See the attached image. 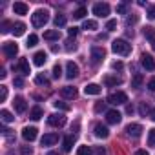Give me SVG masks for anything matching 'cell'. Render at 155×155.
Returning <instances> with one entry per match:
<instances>
[{"label":"cell","instance_id":"6da1fadb","mask_svg":"<svg viewBox=\"0 0 155 155\" xmlns=\"http://www.w3.org/2000/svg\"><path fill=\"white\" fill-rule=\"evenodd\" d=\"M111 51H113L115 55L128 57V55L131 53V44L126 42L124 38H117V40H113V44H111Z\"/></svg>","mask_w":155,"mask_h":155},{"label":"cell","instance_id":"7a4b0ae2","mask_svg":"<svg viewBox=\"0 0 155 155\" xmlns=\"http://www.w3.org/2000/svg\"><path fill=\"white\" fill-rule=\"evenodd\" d=\"M49 20V13L48 9H37L33 15H31V24L35 28H44V24Z\"/></svg>","mask_w":155,"mask_h":155},{"label":"cell","instance_id":"3957f363","mask_svg":"<svg viewBox=\"0 0 155 155\" xmlns=\"http://www.w3.org/2000/svg\"><path fill=\"white\" fill-rule=\"evenodd\" d=\"M128 102V95L124 91H115L108 97V104H113V106H120V104H126Z\"/></svg>","mask_w":155,"mask_h":155},{"label":"cell","instance_id":"277c9868","mask_svg":"<svg viewBox=\"0 0 155 155\" xmlns=\"http://www.w3.org/2000/svg\"><path fill=\"white\" fill-rule=\"evenodd\" d=\"M48 124L49 126H55V128H60L66 124V115L64 113H53L48 117Z\"/></svg>","mask_w":155,"mask_h":155},{"label":"cell","instance_id":"5b68a950","mask_svg":"<svg viewBox=\"0 0 155 155\" xmlns=\"http://www.w3.org/2000/svg\"><path fill=\"white\" fill-rule=\"evenodd\" d=\"M93 15H97V17H101V18L108 17V15H110V4H106V2L95 4V6H93Z\"/></svg>","mask_w":155,"mask_h":155},{"label":"cell","instance_id":"8992f818","mask_svg":"<svg viewBox=\"0 0 155 155\" xmlns=\"http://www.w3.org/2000/svg\"><path fill=\"white\" fill-rule=\"evenodd\" d=\"M2 51H4V55H6L8 58H15V55L18 53V46H17L15 42H4Z\"/></svg>","mask_w":155,"mask_h":155},{"label":"cell","instance_id":"52a82bcc","mask_svg":"<svg viewBox=\"0 0 155 155\" xmlns=\"http://www.w3.org/2000/svg\"><path fill=\"white\" fill-rule=\"evenodd\" d=\"M104 57H106V51H104V48H99V46L91 48V60H93V64H99V62H102V60H104Z\"/></svg>","mask_w":155,"mask_h":155},{"label":"cell","instance_id":"ba28073f","mask_svg":"<svg viewBox=\"0 0 155 155\" xmlns=\"http://www.w3.org/2000/svg\"><path fill=\"white\" fill-rule=\"evenodd\" d=\"M140 64H142V68L148 69V71L155 69V60H153V57L148 55V53H142V55H140Z\"/></svg>","mask_w":155,"mask_h":155},{"label":"cell","instance_id":"9c48e42d","mask_svg":"<svg viewBox=\"0 0 155 155\" xmlns=\"http://www.w3.org/2000/svg\"><path fill=\"white\" fill-rule=\"evenodd\" d=\"M106 120H108V124H119L122 120V115L117 110H110V111H106Z\"/></svg>","mask_w":155,"mask_h":155},{"label":"cell","instance_id":"30bf717a","mask_svg":"<svg viewBox=\"0 0 155 155\" xmlns=\"http://www.w3.org/2000/svg\"><path fill=\"white\" fill-rule=\"evenodd\" d=\"M126 133H128L130 137H140V133H142V126L137 124V122H131V124L126 126Z\"/></svg>","mask_w":155,"mask_h":155},{"label":"cell","instance_id":"8fae6325","mask_svg":"<svg viewBox=\"0 0 155 155\" xmlns=\"http://www.w3.org/2000/svg\"><path fill=\"white\" fill-rule=\"evenodd\" d=\"M42 146H53L55 142H58V133H46L42 139H40Z\"/></svg>","mask_w":155,"mask_h":155},{"label":"cell","instance_id":"7c38bea8","mask_svg":"<svg viewBox=\"0 0 155 155\" xmlns=\"http://www.w3.org/2000/svg\"><path fill=\"white\" fill-rule=\"evenodd\" d=\"M77 75H79V66L75 62H68L66 64V77L68 79H75Z\"/></svg>","mask_w":155,"mask_h":155},{"label":"cell","instance_id":"4fadbf2b","mask_svg":"<svg viewBox=\"0 0 155 155\" xmlns=\"http://www.w3.org/2000/svg\"><path fill=\"white\" fill-rule=\"evenodd\" d=\"M60 95H62L64 99H77L79 91H77V88H73V86H66V88L60 90Z\"/></svg>","mask_w":155,"mask_h":155},{"label":"cell","instance_id":"5bb4252c","mask_svg":"<svg viewBox=\"0 0 155 155\" xmlns=\"http://www.w3.org/2000/svg\"><path fill=\"white\" fill-rule=\"evenodd\" d=\"M22 137L26 139V140H35L37 139V128H33V126H26L24 130H22Z\"/></svg>","mask_w":155,"mask_h":155},{"label":"cell","instance_id":"9a60e30c","mask_svg":"<svg viewBox=\"0 0 155 155\" xmlns=\"http://www.w3.org/2000/svg\"><path fill=\"white\" fill-rule=\"evenodd\" d=\"M13 69H15V71H20L22 75H29V73H31V71H29V62H28L26 58H20V62H18Z\"/></svg>","mask_w":155,"mask_h":155},{"label":"cell","instance_id":"2e32d148","mask_svg":"<svg viewBox=\"0 0 155 155\" xmlns=\"http://www.w3.org/2000/svg\"><path fill=\"white\" fill-rule=\"evenodd\" d=\"M13 106H15V111H17V113H24V111H26V108H28V104H26L24 97H15Z\"/></svg>","mask_w":155,"mask_h":155},{"label":"cell","instance_id":"e0dca14e","mask_svg":"<svg viewBox=\"0 0 155 155\" xmlns=\"http://www.w3.org/2000/svg\"><path fill=\"white\" fill-rule=\"evenodd\" d=\"M46 60H48V55H46L44 51H37V53L33 55V64H35V66H38V68H40V66H44V64H46Z\"/></svg>","mask_w":155,"mask_h":155},{"label":"cell","instance_id":"ac0fdd59","mask_svg":"<svg viewBox=\"0 0 155 155\" xmlns=\"http://www.w3.org/2000/svg\"><path fill=\"white\" fill-rule=\"evenodd\" d=\"M104 84H106V86H110V88H113V86H119V84H122V79H119V77H111V75H108V77H104Z\"/></svg>","mask_w":155,"mask_h":155},{"label":"cell","instance_id":"d6986e66","mask_svg":"<svg viewBox=\"0 0 155 155\" xmlns=\"http://www.w3.org/2000/svg\"><path fill=\"white\" fill-rule=\"evenodd\" d=\"M13 11H15V15H26V13H28V4H24V2H15V4H13Z\"/></svg>","mask_w":155,"mask_h":155},{"label":"cell","instance_id":"ffe728a7","mask_svg":"<svg viewBox=\"0 0 155 155\" xmlns=\"http://www.w3.org/2000/svg\"><path fill=\"white\" fill-rule=\"evenodd\" d=\"M102 91V88L99 86V84H88L86 88H84V93L86 95H99Z\"/></svg>","mask_w":155,"mask_h":155},{"label":"cell","instance_id":"44dd1931","mask_svg":"<svg viewBox=\"0 0 155 155\" xmlns=\"http://www.w3.org/2000/svg\"><path fill=\"white\" fill-rule=\"evenodd\" d=\"M95 135H97L99 139H108L110 131H108V128H106V126H102V124H97V126H95Z\"/></svg>","mask_w":155,"mask_h":155},{"label":"cell","instance_id":"7402d4cb","mask_svg":"<svg viewBox=\"0 0 155 155\" xmlns=\"http://www.w3.org/2000/svg\"><path fill=\"white\" fill-rule=\"evenodd\" d=\"M24 31H26V24L24 22H15L13 24V35L15 37H22Z\"/></svg>","mask_w":155,"mask_h":155},{"label":"cell","instance_id":"603a6c76","mask_svg":"<svg viewBox=\"0 0 155 155\" xmlns=\"http://www.w3.org/2000/svg\"><path fill=\"white\" fill-rule=\"evenodd\" d=\"M40 117H42V108H40V106L31 108V111H29V119H31V120H38Z\"/></svg>","mask_w":155,"mask_h":155},{"label":"cell","instance_id":"cb8c5ba5","mask_svg":"<svg viewBox=\"0 0 155 155\" xmlns=\"http://www.w3.org/2000/svg\"><path fill=\"white\" fill-rule=\"evenodd\" d=\"M44 38L46 40H58L60 38V33H58V29H51V31H46L44 33Z\"/></svg>","mask_w":155,"mask_h":155},{"label":"cell","instance_id":"d4e9b609","mask_svg":"<svg viewBox=\"0 0 155 155\" xmlns=\"http://www.w3.org/2000/svg\"><path fill=\"white\" fill-rule=\"evenodd\" d=\"M142 33H144V37H146L150 42H153V40H155V28H151V26H146Z\"/></svg>","mask_w":155,"mask_h":155},{"label":"cell","instance_id":"484cf974","mask_svg":"<svg viewBox=\"0 0 155 155\" xmlns=\"http://www.w3.org/2000/svg\"><path fill=\"white\" fill-rule=\"evenodd\" d=\"M73 142H75V137L73 135H68L66 139H64V151H71V148H73Z\"/></svg>","mask_w":155,"mask_h":155},{"label":"cell","instance_id":"4316f807","mask_svg":"<svg viewBox=\"0 0 155 155\" xmlns=\"http://www.w3.org/2000/svg\"><path fill=\"white\" fill-rule=\"evenodd\" d=\"M0 119H2V122H13V120H15V117H13L8 110H2V111H0Z\"/></svg>","mask_w":155,"mask_h":155},{"label":"cell","instance_id":"83f0119b","mask_svg":"<svg viewBox=\"0 0 155 155\" xmlns=\"http://www.w3.org/2000/svg\"><path fill=\"white\" fill-rule=\"evenodd\" d=\"M82 29H86V31H93V29H97V22H95V20H84Z\"/></svg>","mask_w":155,"mask_h":155},{"label":"cell","instance_id":"f1b7e54d","mask_svg":"<svg viewBox=\"0 0 155 155\" xmlns=\"http://www.w3.org/2000/svg\"><path fill=\"white\" fill-rule=\"evenodd\" d=\"M35 84H38V86H49V81L46 79L44 75H37L35 77Z\"/></svg>","mask_w":155,"mask_h":155},{"label":"cell","instance_id":"f546056e","mask_svg":"<svg viewBox=\"0 0 155 155\" xmlns=\"http://www.w3.org/2000/svg\"><path fill=\"white\" fill-rule=\"evenodd\" d=\"M142 81H144V77H142L140 73H137V75L133 77V81H131V88H139V86L142 84Z\"/></svg>","mask_w":155,"mask_h":155},{"label":"cell","instance_id":"4dcf8cb0","mask_svg":"<svg viewBox=\"0 0 155 155\" xmlns=\"http://www.w3.org/2000/svg\"><path fill=\"white\" fill-rule=\"evenodd\" d=\"M93 150L90 146H79V150H77V155H91Z\"/></svg>","mask_w":155,"mask_h":155},{"label":"cell","instance_id":"1f68e13d","mask_svg":"<svg viewBox=\"0 0 155 155\" xmlns=\"http://www.w3.org/2000/svg\"><path fill=\"white\" fill-rule=\"evenodd\" d=\"M53 106H55L57 110H62V111H68V110H69V104H66L64 101H55Z\"/></svg>","mask_w":155,"mask_h":155},{"label":"cell","instance_id":"d6a6232c","mask_svg":"<svg viewBox=\"0 0 155 155\" xmlns=\"http://www.w3.org/2000/svg\"><path fill=\"white\" fill-rule=\"evenodd\" d=\"M86 15H88V9H86V8H79V9L73 13V17H75V18H79V20H81V18H84Z\"/></svg>","mask_w":155,"mask_h":155},{"label":"cell","instance_id":"836d02e7","mask_svg":"<svg viewBox=\"0 0 155 155\" xmlns=\"http://www.w3.org/2000/svg\"><path fill=\"white\" fill-rule=\"evenodd\" d=\"M139 113H140L142 117H146V115L150 113V106H148L146 102H140V104H139Z\"/></svg>","mask_w":155,"mask_h":155},{"label":"cell","instance_id":"e575fe53","mask_svg":"<svg viewBox=\"0 0 155 155\" xmlns=\"http://www.w3.org/2000/svg\"><path fill=\"white\" fill-rule=\"evenodd\" d=\"M64 24H66V17H64V15H57V17H55V26H57V28H62Z\"/></svg>","mask_w":155,"mask_h":155},{"label":"cell","instance_id":"d590c367","mask_svg":"<svg viewBox=\"0 0 155 155\" xmlns=\"http://www.w3.org/2000/svg\"><path fill=\"white\" fill-rule=\"evenodd\" d=\"M37 42H38V37H37V35H29V38H28V48L37 46Z\"/></svg>","mask_w":155,"mask_h":155},{"label":"cell","instance_id":"8d00e7d4","mask_svg":"<svg viewBox=\"0 0 155 155\" xmlns=\"http://www.w3.org/2000/svg\"><path fill=\"white\" fill-rule=\"evenodd\" d=\"M8 99V88L6 86H0V102H4Z\"/></svg>","mask_w":155,"mask_h":155},{"label":"cell","instance_id":"74e56055","mask_svg":"<svg viewBox=\"0 0 155 155\" xmlns=\"http://www.w3.org/2000/svg\"><path fill=\"white\" fill-rule=\"evenodd\" d=\"M60 75H62V68H60V64H55L53 66V77H55V79H58Z\"/></svg>","mask_w":155,"mask_h":155},{"label":"cell","instance_id":"f35d334b","mask_svg":"<svg viewBox=\"0 0 155 155\" xmlns=\"http://www.w3.org/2000/svg\"><path fill=\"white\" fill-rule=\"evenodd\" d=\"M77 49V44L69 38V40H66V51H75Z\"/></svg>","mask_w":155,"mask_h":155},{"label":"cell","instance_id":"ab89813d","mask_svg":"<svg viewBox=\"0 0 155 155\" xmlns=\"http://www.w3.org/2000/svg\"><path fill=\"white\" fill-rule=\"evenodd\" d=\"M20 155H33V148L31 146H22L20 148Z\"/></svg>","mask_w":155,"mask_h":155},{"label":"cell","instance_id":"60d3db41","mask_svg":"<svg viewBox=\"0 0 155 155\" xmlns=\"http://www.w3.org/2000/svg\"><path fill=\"white\" fill-rule=\"evenodd\" d=\"M148 144L150 146H155V128L150 130V135H148Z\"/></svg>","mask_w":155,"mask_h":155},{"label":"cell","instance_id":"b9f144b4","mask_svg":"<svg viewBox=\"0 0 155 155\" xmlns=\"http://www.w3.org/2000/svg\"><path fill=\"white\" fill-rule=\"evenodd\" d=\"M115 28H117V20H108L106 29H108V31H115Z\"/></svg>","mask_w":155,"mask_h":155},{"label":"cell","instance_id":"7bdbcfd3","mask_svg":"<svg viewBox=\"0 0 155 155\" xmlns=\"http://www.w3.org/2000/svg\"><path fill=\"white\" fill-rule=\"evenodd\" d=\"M9 28H11V24H9L8 20H4V22H2V26H0V31H2V33H8V31H9Z\"/></svg>","mask_w":155,"mask_h":155},{"label":"cell","instance_id":"ee69618b","mask_svg":"<svg viewBox=\"0 0 155 155\" xmlns=\"http://www.w3.org/2000/svg\"><path fill=\"white\" fill-rule=\"evenodd\" d=\"M77 33H79V28H75V26L68 29V35H69L71 38H75V37H77Z\"/></svg>","mask_w":155,"mask_h":155},{"label":"cell","instance_id":"f6af8a7d","mask_svg":"<svg viewBox=\"0 0 155 155\" xmlns=\"http://www.w3.org/2000/svg\"><path fill=\"white\" fill-rule=\"evenodd\" d=\"M148 18L155 20V6H150V8H148Z\"/></svg>","mask_w":155,"mask_h":155},{"label":"cell","instance_id":"bcb514c9","mask_svg":"<svg viewBox=\"0 0 155 155\" xmlns=\"http://www.w3.org/2000/svg\"><path fill=\"white\" fill-rule=\"evenodd\" d=\"M13 82H15L17 88H22V86H24V79H22V77H15V81H13Z\"/></svg>","mask_w":155,"mask_h":155},{"label":"cell","instance_id":"7dc6e473","mask_svg":"<svg viewBox=\"0 0 155 155\" xmlns=\"http://www.w3.org/2000/svg\"><path fill=\"white\" fill-rule=\"evenodd\" d=\"M104 108H106V102H97L95 104V111H104Z\"/></svg>","mask_w":155,"mask_h":155},{"label":"cell","instance_id":"c3c4849f","mask_svg":"<svg viewBox=\"0 0 155 155\" xmlns=\"http://www.w3.org/2000/svg\"><path fill=\"white\" fill-rule=\"evenodd\" d=\"M148 90H150V91H155V77L148 82Z\"/></svg>","mask_w":155,"mask_h":155},{"label":"cell","instance_id":"681fc988","mask_svg":"<svg viewBox=\"0 0 155 155\" xmlns=\"http://www.w3.org/2000/svg\"><path fill=\"white\" fill-rule=\"evenodd\" d=\"M117 13H126V4H119L117 6Z\"/></svg>","mask_w":155,"mask_h":155},{"label":"cell","instance_id":"f907efd6","mask_svg":"<svg viewBox=\"0 0 155 155\" xmlns=\"http://www.w3.org/2000/svg\"><path fill=\"white\" fill-rule=\"evenodd\" d=\"M135 22H137V17H128V18H126V24H128V26H131V24H135Z\"/></svg>","mask_w":155,"mask_h":155},{"label":"cell","instance_id":"816d5d0a","mask_svg":"<svg viewBox=\"0 0 155 155\" xmlns=\"http://www.w3.org/2000/svg\"><path fill=\"white\" fill-rule=\"evenodd\" d=\"M111 68H113V69H117V71H120V69H122V62H113V64H111Z\"/></svg>","mask_w":155,"mask_h":155},{"label":"cell","instance_id":"f5cc1de1","mask_svg":"<svg viewBox=\"0 0 155 155\" xmlns=\"http://www.w3.org/2000/svg\"><path fill=\"white\" fill-rule=\"evenodd\" d=\"M95 153H97V155H106V150H104V148H97Z\"/></svg>","mask_w":155,"mask_h":155},{"label":"cell","instance_id":"db71d44e","mask_svg":"<svg viewBox=\"0 0 155 155\" xmlns=\"http://www.w3.org/2000/svg\"><path fill=\"white\" fill-rule=\"evenodd\" d=\"M135 155H150V153H148L146 150H137V151H135Z\"/></svg>","mask_w":155,"mask_h":155},{"label":"cell","instance_id":"11a10c76","mask_svg":"<svg viewBox=\"0 0 155 155\" xmlns=\"http://www.w3.org/2000/svg\"><path fill=\"white\" fill-rule=\"evenodd\" d=\"M126 113H133V106H131V104L126 106Z\"/></svg>","mask_w":155,"mask_h":155},{"label":"cell","instance_id":"9f6ffc18","mask_svg":"<svg viewBox=\"0 0 155 155\" xmlns=\"http://www.w3.org/2000/svg\"><path fill=\"white\" fill-rule=\"evenodd\" d=\"M6 75H8L6 69H0V79H6Z\"/></svg>","mask_w":155,"mask_h":155},{"label":"cell","instance_id":"6f0895ef","mask_svg":"<svg viewBox=\"0 0 155 155\" xmlns=\"http://www.w3.org/2000/svg\"><path fill=\"white\" fill-rule=\"evenodd\" d=\"M150 119H151V120H155V108L150 111Z\"/></svg>","mask_w":155,"mask_h":155},{"label":"cell","instance_id":"680465c9","mask_svg":"<svg viewBox=\"0 0 155 155\" xmlns=\"http://www.w3.org/2000/svg\"><path fill=\"white\" fill-rule=\"evenodd\" d=\"M48 155H58V153H57V151H49Z\"/></svg>","mask_w":155,"mask_h":155},{"label":"cell","instance_id":"91938a15","mask_svg":"<svg viewBox=\"0 0 155 155\" xmlns=\"http://www.w3.org/2000/svg\"><path fill=\"white\" fill-rule=\"evenodd\" d=\"M151 48H153V51H155V40H153V42H151Z\"/></svg>","mask_w":155,"mask_h":155}]
</instances>
